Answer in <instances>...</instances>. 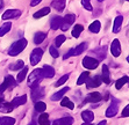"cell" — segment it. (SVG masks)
Listing matches in <instances>:
<instances>
[{
  "mask_svg": "<svg viewBox=\"0 0 129 125\" xmlns=\"http://www.w3.org/2000/svg\"><path fill=\"white\" fill-rule=\"evenodd\" d=\"M98 1H99V3H101V1H104V0H98Z\"/></svg>",
  "mask_w": 129,
  "mask_h": 125,
  "instance_id": "f907efd6",
  "label": "cell"
},
{
  "mask_svg": "<svg viewBox=\"0 0 129 125\" xmlns=\"http://www.w3.org/2000/svg\"><path fill=\"white\" fill-rule=\"evenodd\" d=\"M119 103L120 101L116 100V98H113L112 101V104L108 107V109L106 110V116L107 117H114L117 113V109H119Z\"/></svg>",
  "mask_w": 129,
  "mask_h": 125,
  "instance_id": "ba28073f",
  "label": "cell"
},
{
  "mask_svg": "<svg viewBox=\"0 0 129 125\" xmlns=\"http://www.w3.org/2000/svg\"><path fill=\"white\" fill-rule=\"evenodd\" d=\"M3 102H4V98H3V97H0V104L3 103Z\"/></svg>",
  "mask_w": 129,
  "mask_h": 125,
  "instance_id": "7dc6e473",
  "label": "cell"
},
{
  "mask_svg": "<svg viewBox=\"0 0 129 125\" xmlns=\"http://www.w3.org/2000/svg\"><path fill=\"white\" fill-rule=\"evenodd\" d=\"M88 75H90L88 72H83V73L80 74V77L78 78V80H77V85L80 86V85H83V83L86 82V80L88 79Z\"/></svg>",
  "mask_w": 129,
  "mask_h": 125,
  "instance_id": "d590c367",
  "label": "cell"
},
{
  "mask_svg": "<svg viewBox=\"0 0 129 125\" xmlns=\"http://www.w3.org/2000/svg\"><path fill=\"white\" fill-rule=\"evenodd\" d=\"M43 74H44V78H52L55 75V70L52 66L50 65H44L43 66Z\"/></svg>",
  "mask_w": 129,
  "mask_h": 125,
  "instance_id": "44dd1931",
  "label": "cell"
},
{
  "mask_svg": "<svg viewBox=\"0 0 129 125\" xmlns=\"http://www.w3.org/2000/svg\"><path fill=\"white\" fill-rule=\"evenodd\" d=\"M23 66H24L23 61H22V60H18V61L15 62L14 65H11V66H9V69H11V70H14V71H18V70L22 69Z\"/></svg>",
  "mask_w": 129,
  "mask_h": 125,
  "instance_id": "74e56055",
  "label": "cell"
},
{
  "mask_svg": "<svg viewBox=\"0 0 129 125\" xmlns=\"http://www.w3.org/2000/svg\"><path fill=\"white\" fill-rule=\"evenodd\" d=\"M42 56H43V50L40 48H36L31 51V53H30V64L33 66L37 65L41 59H42Z\"/></svg>",
  "mask_w": 129,
  "mask_h": 125,
  "instance_id": "8992f818",
  "label": "cell"
},
{
  "mask_svg": "<svg viewBox=\"0 0 129 125\" xmlns=\"http://www.w3.org/2000/svg\"><path fill=\"white\" fill-rule=\"evenodd\" d=\"M60 105H62V107L69 108V109H73V108H75L73 102H72L70 98H68V97H63V98H62V101H60Z\"/></svg>",
  "mask_w": 129,
  "mask_h": 125,
  "instance_id": "d6a6232c",
  "label": "cell"
},
{
  "mask_svg": "<svg viewBox=\"0 0 129 125\" xmlns=\"http://www.w3.org/2000/svg\"><path fill=\"white\" fill-rule=\"evenodd\" d=\"M42 0H31V3H30V6H36V5H39L40 3H41Z\"/></svg>",
  "mask_w": 129,
  "mask_h": 125,
  "instance_id": "7bdbcfd3",
  "label": "cell"
},
{
  "mask_svg": "<svg viewBox=\"0 0 129 125\" xmlns=\"http://www.w3.org/2000/svg\"><path fill=\"white\" fill-rule=\"evenodd\" d=\"M16 86V81L14 80V78L12 75H6L5 77V80L4 82L0 85V95L3 94L6 89H9V88H14Z\"/></svg>",
  "mask_w": 129,
  "mask_h": 125,
  "instance_id": "277c9868",
  "label": "cell"
},
{
  "mask_svg": "<svg viewBox=\"0 0 129 125\" xmlns=\"http://www.w3.org/2000/svg\"><path fill=\"white\" fill-rule=\"evenodd\" d=\"M14 107L12 105V103H9V102H3V103L0 104V111L4 113H8L11 111H13Z\"/></svg>",
  "mask_w": 129,
  "mask_h": 125,
  "instance_id": "7402d4cb",
  "label": "cell"
},
{
  "mask_svg": "<svg viewBox=\"0 0 129 125\" xmlns=\"http://www.w3.org/2000/svg\"><path fill=\"white\" fill-rule=\"evenodd\" d=\"M122 117H129V105H127L122 110Z\"/></svg>",
  "mask_w": 129,
  "mask_h": 125,
  "instance_id": "b9f144b4",
  "label": "cell"
},
{
  "mask_svg": "<svg viewBox=\"0 0 129 125\" xmlns=\"http://www.w3.org/2000/svg\"><path fill=\"white\" fill-rule=\"evenodd\" d=\"M86 49H87V43H80V44L77 45L76 48L71 49L68 53L64 54L63 59H68V58H70V57H72V56H79V54L83 53Z\"/></svg>",
  "mask_w": 129,
  "mask_h": 125,
  "instance_id": "3957f363",
  "label": "cell"
},
{
  "mask_svg": "<svg viewBox=\"0 0 129 125\" xmlns=\"http://www.w3.org/2000/svg\"><path fill=\"white\" fill-rule=\"evenodd\" d=\"M27 72H28V67H27V66H23V69L20 71V73H19L18 77H16V82H18V83L22 82V81L24 80L26 75H27Z\"/></svg>",
  "mask_w": 129,
  "mask_h": 125,
  "instance_id": "83f0119b",
  "label": "cell"
},
{
  "mask_svg": "<svg viewBox=\"0 0 129 125\" xmlns=\"http://www.w3.org/2000/svg\"><path fill=\"white\" fill-rule=\"evenodd\" d=\"M81 5L84 6L85 9H87V11H92L93 9V7H92V5H91L90 0H81Z\"/></svg>",
  "mask_w": 129,
  "mask_h": 125,
  "instance_id": "ab89813d",
  "label": "cell"
},
{
  "mask_svg": "<svg viewBox=\"0 0 129 125\" xmlns=\"http://www.w3.org/2000/svg\"><path fill=\"white\" fill-rule=\"evenodd\" d=\"M49 52H50V54L54 57V58H57V57L59 56V52H58V50L55 48V46H50V48H49Z\"/></svg>",
  "mask_w": 129,
  "mask_h": 125,
  "instance_id": "60d3db41",
  "label": "cell"
},
{
  "mask_svg": "<svg viewBox=\"0 0 129 125\" xmlns=\"http://www.w3.org/2000/svg\"><path fill=\"white\" fill-rule=\"evenodd\" d=\"M83 30H84V27H83L81 24H76L73 30H72V36H73L75 38H78Z\"/></svg>",
  "mask_w": 129,
  "mask_h": 125,
  "instance_id": "f1b7e54d",
  "label": "cell"
},
{
  "mask_svg": "<svg viewBox=\"0 0 129 125\" xmlns=\"http://www.w3.org/2000/svg\"><path fill=\"white\" fill-rule=\"evenodd\" d=\"M72 124H73V118L70 116L56 119V120H54V123H52V125H72Z\"/></svg>",
  "mask_w": 129,
  "mask_h": 125,
  "instance_id": "4fadbf2b",
  "label": "cell"
},
{
  "mask_svg": "<svg viewBox=\"0 0 129 125\" xmlns=\"http://www.w3.org/2000/svg\"><path fill=\"white\" fill-rule=\"evenodd\" d=\"M60 23H62V18L60 16H55L50 22V26H51V29L52 30H57L60 28Z\"/></svg>",
  "mask_w": 129,
  "mask_h": 125,
  "instance_id": "cb8c5ba5",
  "label": "cell"
},
{
  "mask_svg": "<svg viewBox=\"0 0 129 125\" xmlns=\"http://www.w3.org/2000/svg\"><path fill=\"white\" fill-rule=\"evenodd\" d=\"M44 74H43V70L39 69V70H34L28 77V86L34 89L36 87H39V85L41 83V81L43 80Z\"/></svg>",
  "mask_w": 129,
  "mask_h": 125,
  "instance_id": "6da1fadb",
  "label": "cell"
},
{
  "mask_svg": "<svg viewBox=\"0 0 129 125\" xmlns=\"http://www.w3.org/2000/svg\"><path fill=\"white\" fill-rule=\"evenodd\" d=\"M98 125H106V120H102V122H100Z\"/></svg>",
  "mask_w": 129,
  "mask_h": 125,
  "instance_id": "f6af8a7d",
  "label": "cell"
},
{
  "mask_svg": "<svg viewBox=\"0 0 129 125\" xmlns=\"http://www.w3.org/2000/svg\"><path fill=\"white\" fill-rule=\"evenodd\" d=\"M26 102H27V95H21V96H19V97H15L14 100H13L12 105L14 108H16V107H20V105L24 104Z\"/></svg>",
  "mask_w": 129,
  "mask_h": 125,
  "instance_id": "ac0fdd59",
  "label": "cell"
},
{
  "mask_svg": "<svg viewBox=\"0 0 129 125\" xmlns=\"http://www.w3.org/2000/svg\"><path fill=\"white\" fill-rule=\"evenodd\" d=\"M127 1H129V0H127Z\"/></svg>",
  "mask_w": 129,
  "mask_h": 125,
  "instance_id": "816d5d0a",
  "label": "cell"
},
{
  "mask_svg": "<svg viewBox=\"0 0 129 125\" xmlns=\"http://www.w3.org/2000/svg\"><path fill=\"white\" fill-rule=\"evenodd\" d=\"M88 29H90L91 33H94V34H98L100 31V29H101V23H100V21L95 20L93 21L92 23L90 24V27H88Z\"/></svg>",
  "mask_w": 129,
  "mask_h": 125,
  "instance_id": "603a6c76",
  "label": "cell"
},
{
  "mask_svg": "<svg viewBox=\"0 0 129 125\" xmlns=\"http://www.w3.org/2000/svg\"><path fill=\"white\" fill-rule=\"evenodd\" d=\"M127 61H128V62H129V56H128V57H127Z\"/></svg>",
  "mask_w": 129,
  "mask_h": 125,
  "instance_id": "681fc988",
  "label": "cell"
},
{
  "mask_svg": "<svg viewBox=\"0 0 129 125\" xmlns=\"http://www.w3.org/2000/svg\"><path fill=\"white\" fill-rule=\"evenodd\" d=\"M65 39H66V37L64 35H58L57 37L55 38V46H56V48H59L60 45L65 42Z\"/></svg>",
  "mask_w": 129,
  "mask_h": 125,
  "instance_id": "8d00e7d4",
  "label": "cell"
},
{
  "mask_svg": "<svg viewBox=\"0 0 129 125\" xmlns=\"http://www.w3.org/2000/svg\"><path fill=\"white\" fill-rule=\"evenodd\" d=\"M45 37H47V34L42 33V31H39V33H36L35 36H34V43L35 44H41L45 39Z\"/></svg>",
  "mask_w": 129,
  "mask_h": 125,
  "instance_id": "d4e9b609",
  "label": "cell"
},
{
  "mask_svg": "<svg viewBox=\"0 0 129 125\" xmlns=\"http://www.w3.org/2000/svg\"><path fill=\"white\" fill-rule=\"evenodd\" d=\"M76 21V15L73 14H68L65 15L63 19H62V23H60V29L63 31H66V30L70 28V26L75 23Z\"/></svg>",
  "mask_w": 129,
  "mask_h": 125,
  "instance_id": "5b68a950",
  "label": "cell"
},
{
  "mask_svg": "<svg viewBox=\"0 0 129 125\" xmlns=\"http://www.w3.org/2000/svg\"><path fill=\"white\" fill-rule=\"evenodd\" d=\"M26 46H27V39L24 38H21L19 39V41L14 42L12 45H11V48H9V51H8V54L9 56H18L19 53H21L22 51L26 49Z\"/></svg>",
  "mask_w": 129,
  "mask_h": 125,
  "instance_id": "7a4b0ae2",
  "label": "cell"
},
{
  "mask_svg": "<svg viewBox=\"0 0 129 125\" xmlns=\"http://www.w3.org/2000/svg\"><path fill=\"white\" fill-rule=\"evenodd\" d=\"M122 22H123V16L119 15V16H116V18H115L114 24H113V33H114V34H117L119 31H120L121 26H122Z\"/></svg>",
  "mask_w": 129,
  "mask_h": 125,
  "instance_id": "9a60e30c",
  "label": "cell"
},
{
  "mask_svg": "<svg viewBox=\"0 0 129 125\" xmlns=\"http://www.w3.org/2000/svg\"><path fill=\"white\" fill-rule=\"evenodd\" d=\"M47 109V104L42 101H36L35 102V110L39 112H44V110Z\"/></svg>",
  "mask_w": 129,
  "mask_h": 125,
  "instance_id": "e575fe53",
  "label": "cell"
},
{
  "mask_svg": "<svg viewBox=\"0 0 129 125\" xmlns=\"http://www.w3.org/2000/svg\"><path fill=\"white\" fill-rule=\"evenodd\" d=\"M102 100V96L100 93L98 92H93V93H90L88 95L85 97V103H88V102H91V103H95V102H99Z\"/></svg>",
  "mask_w": 129,
  "mask_h": 125,
  "instance_id": "8fae6325",
  "label": "cell"
},
{
  "mask_svg": "<svg viewBox=\"0 0 129 125\" xmlns=\"http://www.w3.org/2000/svg\"><path fill=\"white\" fill-rule=\"evenodd\" d=\"M44 96V88H39V87H36L31 90V98H33L34 101H37L40 98H42Z\"/></svg>",
  "mask_w": 129,
  "mask_h": 125,
  "instance_id": "5bb4252c",
  "label": "cell"
},
{
  "mask_svg": "<svg viewBox=\"0 0 129 125\" xmlns=\"http://www.w3.org/2000/svg\"><path fill=\"white\" fill-rule=\"evenodd\" d=\"M11 28H12V23L11 22H6V23H4L1 27H0V37L1 36H4L5 34H7L11 30Z\"/></svg>",
  "mask_w": 129,
  "mask_h": 125,
  "instance_id": "4dcf8cb0",
  "label": "cell"
},
{
  "mask_svg": "<svg viewBox=\"0 0 129 125\" xmlns=\"http://www.w3.org/2000/svg\"><path fill=\"white\" fill-rule=\"evenodd\" d=\"M99 65V60L95 59V58H92V57H85L83 59V66L87 70H94L98 67Z\"/></svg>",
  "mask_w": 129,
  "mask_h": 125,
  "instance_id": "52a82bcc",
  "label": "cell"
},
{
  "mask_svg": "<svg viewBox=\"0 0 129 125\" xmlns=\"http://www.w3.org/2000/svg\"><path fill=\"white\" fill-rule=\"evenodd\" d=\"M52 7H55V9H57L58 12H62L65 7V0H54Z\"/></svg>",
  "mask_w": 129,
  "mask_h": 125,
  "instance_id": "4316f807",
  "label": "cell"
},
{
  "mask_svg": "<svg viewBox=\"0 0 129 125\" xmlns=\"http://www.w3.org/2000/svg\"><path fill=\"white\" fill-rule=\"evenodd\" d=\"M68 79H69V74H65V75H63V77L60 78V79L57 81V82L55 83V86H56V87H59V86H62L63 83H65V82H66V80H68Z\"/></svg>",
  "mask_w": 129,
  "mask_h": 125,
  "instance_id": "f35d334b",
  "label": "cell"
},
{
  "mask_svg": "<svg viewBox=\"0 0 129 125\" xmlns=\"http://www.w3.org/2000/svg\"><path fill=\"white\" fill-rule=\"evenodd\" d=\"M111 52L114 57H119L121 53V44L119 39H114L111 44Z\"/></svg>",
  "mask_w": 129,
  "mask_h": 125,
  "instance_id": "7c38bea8",
  "label": "cell"
},
{
  "mask_svg": "<svg viewBox=\"0 0 129 125\" xmlns=\"http://www.w3.org/2000/svg\"><path fill=\"white\" fill-rule=\"evenodd\" d=\"M21 15V11L20 9H8L3 14L1 18L4 20H11V19H16Z\"/></svg>",
  "mask_w": 129,
  "mask_h": 125,
  "instance_id": "9c48e42d",
  "label": "cell"
},
{
  "mask_svg": "<svg viewBox=\"0 0 129 125\" xmlns=\"http://www.w3.org/2000/svg\"><path fill=\"white\" fill-rule=\"evenodd\" d=\"M28 125H36V123H35V122H30Z\"/></svg>",
  "mask_w": 129,
  "mask_h": 125,
  "instance_id": "bcb514c9",
  "label": "cell"
},
{
  "mask_svg": "<svg viewBox=\"0 0 129 125\" xmlns=\"http://www.w3.org/2000/svg\"><path fill=\"white\" fill-rule=\"evenodd\" d=\"M39 124L40 125H50V122H49V115H48V113L43 112L42 115L39 117Z\"/></svg>",
  "mask_w": 129,
  "mask_h": 125,
  "instance_id": "1f68e13d",
  "label": "cell"
},
{
  "mask_svg": "<svg viewBox=\"0 0 129 125\" xmlns=\"http://www.w3.org/2000/svg\"><path fill=\"white\" fill-rule=\"evenodd\" d=\"M81 118L85 123H91L94 119V113L90 110H85L81 112Z\"/></svg>",
  "mask_w": 129,
  "mask_h": 125,
  "instance_id": "d6986e66",
  "label": "cell"
},
{
  "mask_svg": "<svg viewBox=\"0 0 129 125\" xmlns=\"http://www.w3.org/2000/svg\"><path fill=\"white\" fill-rule=\"evenodd\" d=\"M49 13H50V7H43V8L40 9L39 12H36L35 14H34V18L35 19L43 18V16H45V15H48Z\"/></svg>",
  "mask_w": 129,
  "mask_h": 125,
  "instance_id": "484cf974",
  "label": "cell"
},
{
  "mask_svg": "<svg viewBox=\"0 0 129 125\" xmlns=\"http://www.w3.org/2000/svg\"><path fill=\"white\" fill-rule=\"evenodd\" d=\"M101 80L104 81L105 83H109V82H111V73H109V70H108V66L107 65H104V66H102V77H101Z\"/></svg>",
  "mask_w": 129,
  "mask_h": 125,
  "instance_id": "e0dca14e",
  "label": "cell"
},
{
  "mask_svg": "<svg viewBox=\"0 0 129 125\" xmlns=\"http://www.w3.org/2000/svg\"><path fill=\"white\" fill-rule=\"evenodd\" d=\"M68 90H70L69 87H65V88H63V89L58 90L57 93H55L54 95L51 96V101H57V100H60V98H63L64 94H66V92Z\"/></svg>",
  "mask_w": 129,
  "mask_h": 125,
  "instance_id": "ffe728a7",
  "label": "cell"
},
{
  "mask_svg": "<svg viewBox=\"0 0 129 125\" xmlns=\"http://www.w3.org/2000/svg\"><path fill=\"white\" fill-rule=\"evenodd\" d=\"M101 83H102V80H101V77H99V75H95V77L86 80L87 88H96V87H99Z\"/></svg>",
  "mask_w": 129,
  "mask_h": 125,
  "instance_id": "30bf717a",
  "label": "cell"
},
{
  "mask_svg": "<svg viewBox=\"0 0 129 125\" xmlns=\"http://www.w3.org/2000/svg\"><path fill=\"white\" fill-rule=\"evenodd\" d=\"M3 7H4V1L0 0V9H3Z\"/></svg>",
  "mask_w": 129,
  "mask_h": 125,
  "instance_id": "ee69618b",
  "label": "cell"
},
{
  "mask_svg": "<svg viewBox=\"0 0 129 125\" xmlns=\"http://www.w3.org/2000/svg\"><path fill=\"white\" fill-rule=\"evenodd\" d=\"M81 125H91V123H85L84 122V124H81Z\"/></svg>",
  "mask_w": 129,
  "mask_h": 125,
  "instance_id": "c3c4849f",
  "label": "cell"
},
{
  "mask_svg": "<svg viewBox=\"0 0 129 125\" xmlns=\"http://www.w3.org/2000/svg\"><path fill=\"white\" fill-rule=\"evenodd\" d=\"M127 82H129L128 77H122V78H120V79L116 81V83H115V87H116V89H121V88H122V87L124 86Z\"/></svg>",
  "mask_w": 129,
  "mask_h": 125,
  "instance_id": "836d02e7",
  "label": "cell"
},
{
  "mask_svg": "<svg viewBox=\"0 0 129 125\" xmlns=\"http://www.w3.org/2000/svg\"><path fill=\"white\" fill-rule=\"evenodd\" d=\"M15 119L12 117H0V125H14Z\"/></svg>",
  "mask_w": 129,
  "mask_h": 125,
  "instance_id": "f546056e",
  "label": "cell"
},
{
  "mask_svg": "<svg viewBox=\"0 0 129 125\" xmlns=\"http://www.w3.org/2000/svg\"><path fill=\"white\" fill-rule=\"evenodd\" d=\"M93 53H95L98 56V60H104L106 58V53H107V46H101V48L93 50Z\"/></svg>",
  "mask_w": 129,
  "mask_h": 125,
  "instance_id": "2e32d148",
  "label": "cell"
}]
</instances>
